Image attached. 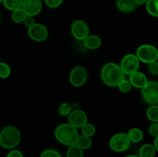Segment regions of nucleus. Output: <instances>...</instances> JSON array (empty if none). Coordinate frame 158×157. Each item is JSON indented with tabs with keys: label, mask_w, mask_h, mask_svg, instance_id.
Returning <instances> with one entry per match:
<instances>
[{
	"label": "nucleus",
	"mask_w": 158,
	"mask_h": 157,
	"mask_svg": "<svg viewBox=\"0 0 158 157\" xmlns=\"http://www.w3.org/2000/svg\"><path fill=\"white\" fill-rule=\"evenodd\" d=\"M63 0H45V3L50 9H56L63 3Z\"/></svg>",
	"instance_id": "nucleus-30"
},
{
	"label": "nucleus",
	"mask_w": 158,
	"mask_h": 157,
	"mask_svg": "<svg viewBox=\"0 0 158 157\" xmlns=\"http://www.w3.org/2000/svg\"><path fill=\"white\" fill-rule=\"evenodd\" d=\"M143 100L148 104L157 105L158 103V83L156 81H148L146 86L141 89Z\"/></svg>",
	"instance_id": "nucleus-6"
},
{
	"label": "nucleus",
	"mask_w": 158,
	"mask_h": 157,
	"mask_svg": "<svg viewBox=\"0 0 158 157\" xmlns=\"http://www.w3.org/2000/svg\"><path fill=\"white\" fill-rule=\"evenodd\" d=\"M101 79L105 85L115 87L125 78V74L119 65L114 62H108L103 66L101 70Z\"/></svg>",
	"instance_id": "nucleus-1"
},
{
	"label": "nucleus",
	"mask_w": 158,
	"mask_h": 157,
	"mask_svg": "<svg viewBox=\"0 0 158 157\" xmlns=\"http://www.w3.org/2000/svg\"><path fill=\"white\" fill-rule=\"evenodd\" d=\"M0 18H1V16H0Z\"/></svg>",
	"instance_id": "nucleus-38"
},
{
	"label": "nucleus",
	"mask_w": 158,
	"mask_h": 157,
	"mask_svg": "<svg viewBox=\"0 0 158 157\" xmlns=\"http://www.w3.org/2000/svg\"><path fill=\"white\" fill-rule=\"evenodd\" d=\"M126 157H140V156L137 155H127Z\"/></svg>",
	"instance_id": "nucleus-36"
},
{
	"label": "nucleus",
	"mask_w": 158,
	"mask_h": 157,
	"mask_svg": "<svg viewBox=\"0 0 158 157\" xmlns=\"http://www.w3.org/2000/svg\"><path fill=\"white\" fill-rule=\"evenodd\" d=\"M74 107V105L70 104L69 103H63L60 106L58 109V112L61 116L66 117L69 115L71 112L73 111V109Z\"/></svg>",
	"instance_id": "nucleus-24"
},
{
	"label": "nucleus",
	"mask_w": 158,
	"mask_h": 157,
	"mask_svg": "<svg viewBox=\"0 0 158 157\" xmlns=\"http://www.w3.org/2000/svg\"><path fill=\"white\" fill-rule=\"evenodd\" d=\"M66 157H83V150L77 145L69 146L66 152Z\"/></svg>",
	"instance_id": "nucleus-22"
},
{
	"label": "nucleus",
	"mask_w": 158,
	"mask_h": 157,
	"mask_svg": "<svg viewBox=\"0 0 158 157\" xmlns=\"http://www.w3.org/2000/svg\"><path fill=\"white\" fill-rule=\"evenodd\" d=\"M40 157H62L60 152L55 149H46L43 151Z\"/></svg>",
	"instance_id": "nucleus-28"
},
{
	"label": "nucleus",
	"mask_w": 158,
	"mask_h": 157,
	"mask_svg": "<svg viewBox=\"0 0 158 157\" xmlns=\"http://www.w3.org/2000/svg\"><path fill=\"white\" fill-rule=\"evenodd\" d=\"M148 70L151 75H158V62L155 61L153 62L149 63L148 66Z\"/></svg>",
	"instance_id": "nucleus-29"
},
{
	"label": "nucleus",
	"mask_w": 158,
	"mask_h": 157,
	"mask_svg": "<svg viewBox=\"0 0 158 157\" xmlns=\"http://www.w3.org/2000/svg\"><path fill=\"white\" fill-rule=\"evenodd\" d=\"M87 71L83 66H76L69 73V82L75 87H80L86 83L87 80Z\"/></svg>",
	"instance_id": "nucleus-8"
},
{
	"label": "nucleus",
	"mask_w": 158,
	"mask_h": 157,
	"mask_svg": "<svg viewBox=\"0 0 158 157\" xmlns=\"http://www.w3.org/2000/svg\"><path fill=\"white\" fill-rule=\"evenodd\" d=\"M110 147L116 152H123L127 150L131 146V141L127 133L119 132L115 134L110 139Z\"/></svg>",
	"instance_id": "nucleus-5"
},
{
	"label": "nucleus",
	"mask_w": 158,
	"mask_h": 157,
	"mask_svg": "<svg viewBox=\"0 0 158 157\" xmlns=\"http://www.w3.org/2000/svg\"><path fill=\"white\" fill-rule=\"evenodd\" d=\"M138 4L135 0H117V7L120 12L130 13L135 10Z\"/></svg>",
	"instance_id": "nucleus-14"
},
{
	"label": "nucleus",
	"mask_w": 158,
	"mask_h": 157,
	"mask_svg": "<svg viewBox=\"0 0 158 157\" xmlns=\"http://www.w3.org/2000/svg\"><path fill=\"white\" fill-rule=\"evenodd\" d=\"M6 157H24L23 154L17 149H12L7 154Z\"/></svg>",
	"instance_id": "nucleus-33"
},
{
	"label": "nucleus",
	"mask_w": 158,
	"mask_h": 157,
	"mask_svg": "<svg viewBox=\"0 0 158 157\" xmlns=\"http://www.w3.org/2000/svg\"><path fill=\"white\" fill-rule=\"evenodd\" d=\"M23 2V0H2L4 6L9 11H15L21 9Z\"/></svg>",
	"instance_id": "nucleus-19"
},
{
	"label": "nucleus",
	"mask_w": 158,
	"mask_h": 157,
	"mask_svg": "<svg viewBox=\"0 0 158 157\" xmlns=\"http://www.w3.org/2000/svg\"><path fill=\"white\" fill-rule=\"evenodd\" d=\"M71 33L77 40L83 41L89 35V29L84 21L76 20L71 26Z\"/></svg>",
	"instance_id": "nucleus-9"
},
{
	"label": "nucleus",
	"mask_w": 158,
	"mask_h": 157,
	"mask_svg": "<svg viewBox=\"0 0 158 157\" xmlns=\"http://www.w3.org/2000/svg\"><path fill=\"white\" fill-rule=\"evenodd\" d=\"M148 132H149L150 135L152 136L157 137L158 136V123H153L151 126L148 128Z\"/></svg>",
	"instance_id": "nucleus-31"
},
{
	"label": "nucleus",
	"mask_w": 158,
	"mask_h": 157,
	"mask_svg": "<svg viewBox=\"0 0 158 157\" xmlns=\"http://www.w3.org/2000/svg\"><path fill=\"white\" fill-rule=\"evenodd\" d=\"M81 129H82V133H83V135H86V136H89V137L93 136L96 132L95 126H94L93 124H91V123H86L84 126H82Z\"/></svg>",
	"instance_id": "nucleus-25"
},
{
	"label": "nucleus",
	"mask_w": 158,
	"mask_h": 157,
	"mask_svg": "<svg viewBox=\"0 0 158 157\" xmlns=\"http://www.w3.org/2000/svg\"><path fill=\"white\" fill-rule=\"evenodd\" d=\"M136 56L139 59V61L142 62L149 63L153 62L157 60L158 51L157 48L151 45L145 44L139 46L137 49Z\"/></svg>",
	"instance_id": "nucleus-4"
},
{
	"label": "nucleus",
	"mask_w": 158,
	"mask_h": 157,
	"mask_svg": "<svg viewBox=\"0 0 158 157\" xmlns=\"http://www.w3.org/2000/svg\"><path fill=\"white\" fill-rule=\"evenodd\" d=\"M147 117L153 123H158V106L153 105L147 111Z\"/></svg>",
	"instance_id": "nucleus-23"
},
{
	"label": "nucleus",
	"mask_w": 158,
	"mask_h": 157,
	"mask_svg": "<svg viewBox=\"0 0 158 157\" xmlns=\"http://www.w3.org/2000/svg\"><path fill=\"white\" fill-rule=\"evenodd\" d=\"M131 86L137 89H143L148 83V80L146 75L140 71L134 72L130 75V80Z\"/></svg>",
	"instance_id": "nucleus-13"
},
{
	"label": "nucleus",
	"mask_w": 158,
	"mask_h": 157,
	"mask_svg": "<svg viewBox=\"0 0 158 157\" xmlns=\"http://www.w3.org/2000/svg\"><path fill=\"white\" fill-rule=\"evenodd\" d=\"M1 2H2V0H0V3Z\"/></svg>",
	"instance_id": "nucleus-37"
},
{
	"label": "nucleus",
	"mask_w": 158,
	"mask_h": 157,
	"mask_svg": "<svg viewBox=\"0 0 158 157\" xmlns=\"http://www.w3.org/2000/svg\"><path fill=\"white\" fill-rule=\"evenodd\" d=\"M117 87L119 88V89H120L122 92H124V93L130 92L131 91V89H132V86H131V83H130L128 80L125 79V78L122 80V81L119 83Z\"/></svg>",
	"instance_id": "nucleus-27"
},
{
	"label": "nucleus",
	"mask_w": 158,
	"mask_h": 157,
	"mask_svg": "<svg viewBox=\"0 0 158 157\" xmlns=\"http://www.w3.org/2000/svg\"><path fill=\"white\" fill-rule=\"evenodd\" d=\"M29 38L35 42H43L48 38L49 32L47 28L40 23H35L28 29Z\"/></svg>",
	"instance_id": "nucleus-10"
},
{
	"label": "nucleus",
	"mask_w": 158,
	"mask_h": 157,
	"mask_svg": "<svg viewBox=\"0 0 158 157\" xmlns=\"http://www.w3.org/2000/svg\"><path fill=\"white\" fill-rule=\"evenodd\" d=\"M156 149L153 144L146 143L140 147L139 150V156L140 157H154L156 154Z\"/></svg>",
	"instance_id": "nucleus-17"
},
{
	"label": "nucleus",
	"mask_w": 158,
	"mask_h": 157,
	"mask_svg": "<svg viewBox=\"0 0 158 157\" xmlns=\"http://www.w3.org/2000/svg\"><path fill=\"white\" fill-rule=\"evenodd\" d=\"M22 8L26 15L34 17L40 14L42 11L43 2L42 0H23Z\"/></svg>",
	"instance_id": "nucleus-12"
},
{
	"label": "nucleus",
	"mask_w": 158,
	"mask_h": 157,
	"mask_svg": "<svg viewBox=\"0 0 158 157\" xmlns=\"http://www.w3.org/2000/svg\"><path fill=\"white\" fill-rule=\"evenodd\" d=\"M21 134L18 128L8 126L0 132V146L6 149H13L19 144Z\"/></svg>",
	"instance_id": "nucleus-3"
},
{
	"label": "nucleus",
	"mask_w": 158,
	"mask_h": 157,
	"mask_svg": "<svg viewBox=\"0 0 158 157\" xmlns=\"http://www.w3.org/2000/svg\"><path fill=\"white\" fill-rule=\"evenodd\" d=\"M101 38L100 36L97 35H88L84 40H83V45L85 47L88 49L94 50L100 48L101 46Z\"/></svg>",
	"instance_id": "nucleus-15"
},
{
	"label": "nucleus",
	"mask_w": 158,
	"mask_h": 157,
	"mask_svg": "<svg viewBox=\"0 0 158 157\" xmlns=\"http://www.w3.org/2000/svg\"><path fill=\"white\" fill-rule=\"evenodd\" d=\"M11 69L8 64L0 62V78H6L10 75Z\"/></svg>",
	"instance_id": "nucleus-26"
},
{
	"label": "nucleus",
	"mask_w": 158,
	"mask_h": 157,
	"mask_svg": "<svg viewBox=\"0 0 158 157\" xmlns=\"http://www.w3.org/2000/svg\"><path fill=\"white\" fill-rule=\"evenodd\" d=\"M76 145L78 146L83 150H85V149H88L91 147V146H92V140H91L90 137L86 136V135L82 134V135H79Z\"/></svg>",
	"instance_id": "nucleus-18"
},
{
	"label": "nucleus",
	"mask_w": 158,
	"mask_h": 157,
	"mask_svg": "<svg viewBox=\"0 0 158 157\" xmlns=\"http://www.w3.org/2000/svg\"><path fill=\"white\" fill-rule=\"evenodd\" d=\"M135 1H136V2H137V4H138V6H139V5L145 4V3H146L147 2H148V0H135Z\"/></svg>",
	"instance_id": "nucleus-35"
},
{
	"label": "nucleus",
	"mask_w": 158,
	"mask_h": 157,
	"mask_svg": "<svg viewBox=\"0 0 158 157\" xmlns=\"http://www.w3.org/2000/svg\"><path fill=\"white\" fill-rule=\"evenodd\" d=\"M78 136L77 129L69 123L60 125L55 130V137L57 141L66 146L75 145Z\"/></svg>",
	"instance_id": "nucleus-2"
},
{
	"label": "nucleus",
	"mask_w": 158,
	"mask_h": 157,
	"mask_svg": "<svg viewBox=\"0 0 158 157\" xmlns=\"http://www.w3.org/2000/svg\"><path fill=\"white\" fill-rule=\"evenodd\" d=\"M145 4L148 13L157 18L158 16V0H148Z\"/></svg>",
	"instance_id": "nucleus-20"
},
{
	"label": "nucleus",
	"mask_w": 158,
	"mask_h": 157,
	"mask_svg": "<svg viewBox=\"0 0 158 157\" xmlns=\"http://www.w3.org/2000/svg\"><path fill=\"white\" fill-rule=\"evenodd\" d=\"M131 143H137L142 141L143 139V133L139 128H132L127 133Z\"/></svg>",
	"instance_id": "nucleus-16"
},
{
	"label": "nucleus",
	"mask_w": 158,
	"mask_h": 157,
	"mask_svg": "<svg viewBox=\"0 0 158 157\" xmlns=\"http://www.w3.org/2000/svg\"><path fill=\"white\" fill-rule=\"evenodd\" d=\"M23 23L25 24V26H27L28 28H29L31 27V26H33L35 23V18H34L33 16H31V15H26L24 21H23Z\"/></svg>",
	"instance_id": "nucleus-32"
},
{
	"label": "nucleus",
	"mask_w": 158,
	"mask_h": 157,
	"mask_svg": "<svg viewBox=\"0 0 158 157\" xmlns=\"http://www.w3.org/2000/svg\"><path fill=\"white\" fill-rule=\"evenodd\" d=\"M26 13L23 10V8L16 9L15 11H12V20L15 23H23L24 21L25 18L26 16Z\"/></svg>",
	"instance_id": "nucleus-21"
},
{
	"label": "nucleus",
	"mask_w": 158,
	"mask_h": 157,
	"mask_svg": "<svg viewBox=\"0 0 158 157\" xmlns=\"http://www.w3.org/2000/svg\"><path fill=\"white\" fill-rule=\"evenodd\" d=\"M154 147L155 148L156 150H158V136L155 137V139H154Z\"/></svg>",
	"instance_id": "nucleus-34"
},
{
	"label": "nucleus",
	"mask_w": 158,
	"mask_h": 157,
	"mask_svg": "<svg viewBox=\"0 0 158 157\" xmlns=\"http://www.w3.org/2000/svg\"><path fill=\"white\" fill-rule=\"evenodd\" d=\"M87 119L86 112L81 109H74L68 115L69 123L77 129L84 126L87 123Z\"/></svg>",
	"instance_id": "nucleus-11"
},
{
	"label": "nucleus",
	"mask_w": 158,
	"mask_h": 157,
	"mask_svg": "<svg viewBox=\"0 0 158 157\" xmlns=\"http://www.w3.org/2000/svg\"><path fill=\"white\" fill-rule=\"evenodd\" d=\"M122 71L125 75H131L138 71L140 67V61L134 54H127L122 58L120 65Z\"/></svg>",
	"instance_id": "nucleus-7"
}]
</instances>
